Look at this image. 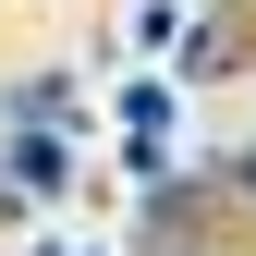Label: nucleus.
Instances as JSON below:
<instances>
[{
	"instance_id": "nucleus-1",
	"label": "nucleus",
	"mask_w": 256,
	"mask_h": 256,
	"mask_svg": "<svg viewBox=\"0 0 256 256\" xmlns=\"http://www.w3.org/2000/svg\"><path fill=\"white\" fill-rule=\"evenodd\" d=\"M0 171H12V196L37 208V196H61V183H74V146H61V134H12V146H0Z\"/></svg>"
},
{
	"instance_id": "nucleus-2",
	"label": "nucleus",
	"mask_w": 256,
	"mask_h": 256,
	"mask_svg": "<svg viewBox=\"0 0 256 256\" xmlns=\"http://www.w3.org/2000/svg\"><path fill=\"white\" fill-rule=\"evenodd\" d=\"M244 49H256V0H244V12H220V24H196V37H183V74L208 86V74H232Z\"/></svg>"
},
{
	"instance_id": "nucleus-3",
	"label": "nucleus",
	"mask_w": 256,
	"mask_h": 256,
	"mask_svg": "<svg viewBox=\"0 0 256 256\" xmlns=\"http://www.w3.org/2000/svg\"><path fill=\"white\" fill-rule=\"evenodd\" d=\"M0 122H12V134H61V122H74V86H61V74H24L12 98H0Z\"/></svg>"
},
{
	"instance_id": "nucleus-4",
	"label": "nucleus",
	"mask_w": 256,
	"mask_h": 256,
	"mask_svg": "<svg viewBox=\"0 0 256 256\" xmlns=\"http://www.w3.org/2000/svg\"><path fill=\"white\" fill-rule=\"evenodd\" d=\"M171 98H183V86H122V122L158 146V134H171Z\"/></svg>"
},
{
	"instance_id": "nucleus-5",
	"label": "nucleus",
	"mask_w": 256,
	"mask_h": 256,
	"mask_svg": "<svg viewBox=\"0 0 256 256\" xmlns=\"http://www.w3.org/2000/svg\"><path fill=\"white\" fill-rule=\"evenodd\" d=\"M220 183H232V196H256V146H232V158H208Z\"/></svg>"
},
{
	"instance_id": "nucleus-6",
	"label": "nucleus",
	"mask_w": 256,
	"mask_h": 256,
	"mask_svg": "<svg viewBox=\"0 0 256 256\" xmlns=\"http://www.w3.org/2000/svg\"><path fill=\"white\" fill-rule=\"evenodd\" d=\"M0 183H12V171H0ZM12 208H24V196H0V220H12Z\"/></svg>"
}]
</instances>
